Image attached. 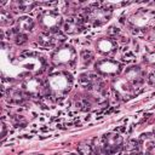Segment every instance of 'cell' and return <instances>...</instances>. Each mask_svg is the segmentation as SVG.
Returning a JSON list of instances; mask_svg holds the SVG:
<instances>
[{
    "label": "cell",
    "instance_id": "obj_1",
    "mask_svg": "<svg viewBox=\"0 0 155 155\" xmlns=\"http://www.w3.org/2000/svg\"><path fill=\"white\" fill-rule=\"evenodd\" d=\"M73 86V76L65 70L51 73L46 80L48 97L52 99L63 98Z\"/></svg>",
    "mask_w": 155,
    "mask_h": 155
},
{
    "label": "cell",
    "instance_id": "obj_2",
    "mask_svg": "<svg viewBox=\"0 0 155 155\" xmlns=\"http://www.w3.org/2000/svg\"><path fill=\"white\" fill-rule=\"evenodd\" d=\"M17 64L22 67L23 70H25V76H38L41 74L46 67L47 62L46 58L38 53V52H23L17 58Z\"/></svg>",
    "mask_w": 155,
    "mask_h": 155
},
{
    "label": "cell",
    "instance_id": "obj_3",
    "mask_svg": "<svg viewBox=\"0 0 155 155\" xmlns=\"http://www.w3.org/2000/svg\"><path fill=\"white\" fill-rule=\"evenodd\" d=\"M126 24L133 33H148L155 27V11L140 8L127 18Z\"/></svg>",
    "mask_w": 155,
    "mask_h": 155
},
{
    "label": "cell",
    "instance_id": "obj_4",
    "mask_svg": "<svg viewBox=\"0 0 155 155\" xmlns=\"http://www.w3.org/2000/svg\"><path fill=\"white\" fill-rule=\"evenodd\" d=\"M38 23L42 31L46 33H56L61 27H63V18L58 11L48 8V10H41L38 13Z\"/></svg>",
    "mask_w": 155,
    "mask_h": 155
},
{
    "label": "cell",
    "instance_id": "obj_5",
    "mask_svg": "<svg viewBox=\"0 0 155 155\" xmlns=\"http://www.w3.org/2000/svg\"><path fill=\"white\" fill-rule=\"evenodd\" d=\"M21 88L27 97L38 98V99H41L44 97H48L46 81H44L39 76L25 78L21 84Z\"/></svg>",
    "mask_w": 155,
    "mask_h": 155
},
{
    "label": "cell",
    "instance_id": "obj_6",
    "mask_svg": "<svg viewBox=\"0 0 155 155\" xmlns=\"http://www.w3.org/2000/svg\"><path fill=\"white\" fill-rule=\"evenodd\" d=\"M76 59V51L70 45H62L51 54V63L54 67H74Z\"/></svg>",
    "mask_w": 155,
    "mask_h": 155
},
{
    "label": "cell",
    "instance_id": "obj_7",
    "mask_svg": "<svg viewBox=\"0 0 155 155\" xmlns=\"http://www.w3.org/2000/svg\"><path fill=\"white\" fill-rule=\"evenodd\" d=\"M94 70L98 75L104 76H116L121 73L122 65L120 62L111 58H102L94 63Z\"/></svg>",
    "mask_w": 155,
    "mask_h": 155
},
{
    "label": "cell",
    "instance_id": "obj_8",
    "mask_svg": "<svg viewBox=\"0 0 155 155\" xmlns=\"http://www.w3.org/2000/svg\"><path fill=\"white\" fill-rule=\"evenodd\" d=\"M111 17V10L107 8V7H91L86 11V21L90 22L93 27H99L105 24Z\"/></svg>",
    "mask_w": 155,
    "mask_h": 155
},
{
    "label": "cell",
    "instance_id": "obj_9",
    "mask_svg": "<svg viewBox=\"0 0 155 155\" xmlns=\"http://www.w3.org/2000/svg\"><path fill=\"white\" fill-rule=\"evenodd\" d=\"M65 40V35L61 31L56 33H46L41 31L38 35V42L44 48H58Z\"/></svg>",
    "mask_w": 155,
    "mask_h": 155
},
{
    "label": "cell",
    "instance_id": "obj_10",
    "mask_svg": "<svg viewBox=\"0 0 155 155\" xmlns=\"http://www.w3.org/2000/svg\"><path fill=\"white\" fill-rule=\"evenodd\" d=\"M122 145V137L115 132H109L103 136L101 149L107 155H113L120 150Z\"/></svg>",
    "mask_w": 155,
    "mask_h": 155
},
{
    "label": "cell",
    "instance_id": "obj_11",
    "mask_svg": "<svg viewBox=\"0 0 155 155\" xmlns=\"http://www.w3.org/2000/svg\"><path fill=\"white\" fill-rule=\"evenodd\" d=\"M96 48L101 54L113 56L117 50V41L111 36L101 38L96 41Z\"/></svg>",
    "mask_w": 155,
    "mask_h": 155
},
{
    "label": "cell",
    "instance_id": "obj_12",
    "mask_svg": "<svg viewBox=\"0 0 155 155\" xmlns=\"http://www.w3.org/2000/svg\"><path fill=\"white\" fill-rule=\"evenodd\" d=\"M113 90L119 99L121 97H130L134 93V87L124 78H116L113 81Z\"/></svg>",
    "mask_w": 155,
    "mask_h": 155
},
{
    "label": "cell",
    "instance_id": "obj_13",
    "mask_svg": "<svg viewBox=\"0 0 155 155\" xmlns=\"http://www.w3.org/2000/svg\"><path fill=\"white\" fill-rule=\"evenodd\" d=\"M124 79H126L134 88L139 87L143 84L144 80V73L143 70L138 67V65H133V67H128L125 73H124Z\"/></svg>",
    "mask_w": 155,
    "mask_h": 155
},
{
    "label": "cell",
    "instance_id": "obj_14",
    "mask_svg": "<svg viewBox=\"0 0 155 155\" xmlns=\"http://www.w3.org/2000/svg\"><path fill=\"white\" fill-rule=\"evenodd\" d=\"M84 29V21L78 17H70L63 23V31L68 35H76Z\"/></svg>",
    "mask_w": 155,
    "mask_h": 155
},
{
    "label": "cell",
    "instance_id": "obj_15",
    "mask_svg": "<svg viewBox=\"0 0 155 155\" xmlns=\"http://www.w3.org/2000/svg\"><path fill=\"white\" fill-rule=\"evenodd\" d=\"M6 98L10 103H13V104H21L24 102L25 99V94L24 92L22 91V88H15V87H8L6 91Z\"/></svg>",
    "mask_w": 155,
    "mask_h": 155
},
{
    "label": "cell",
    "instance_id": "obj_16",
    "mask_svg": "<svg viewBox=\"0 0 155 155\" xmlns=\"http://www.w3.org/2000/svg\"><path fill=\"white\" fill-rule=\"evenodd\" d=\"M16 28L22 33L31 31L35 28V22L29 16H22L16 21Z\"/></svg>",
    "mask_w": 155,
    "mask_h": 155
},
{
    "label": "cell",
    "instance_id": "obj_17",
    "mask_svg": "<svg viewBox=\"0 0 155 155\" xmlns=\"http://www.w3.org/2000/svg\"><path fill=\"white\" fill-rule=\"evenodd\" d=\"M6 35H7V39H8V40L11 39V40H12L16 45H18V46H22V45L27 44V41H28V35H27L25 33L19 31L17 28H12V29L7 30Z\"/></svg>",
    "mask_w": 155,
    "mask_h": 155
},
{
    "label": "cell",
    "instance_id": "obj_18",
    "mask_svg": "<svg viewBox=\"0 0 155 155\" xmlns=\"http://www.w3.org/2000/svg\"><path fill=\"white\" fill-rule=\"evenodd\" d=\"M38 5H40L39 2H34V1H28V0H25V1H18V2H16V6H17V8L19 10V11H22V12H28V11H31V10H34V7L35 6H38Z\"/></svg>",
    "mask_w": 155,
    "mask_h": 155
},
{
    "label": "cell",
    "instance_id": "obj_19",
    "mask_svg": "<svg viewBox=\"0 0 155 155\" xmlns=\"http://www.w3.org/2000/svg\"><path fill=\"white\" fill-rule=\"evenodd\" d=\"M13 18H12V15L10 13V11H6V10H1L0 11V24L1 27H7V25H11L13 24Z\"/></svg>",
    "mask_w": 155,
    "mask_h": 155
},
{
    "label": "cell",
    "instance_id": "obj_20",
    "mask_svg": "<svg viewBox=\"0 0 155 155\" xmlns=\"http://www.w3.org/2000/svg\"><path fill=\"white\" fill-rule=\"evenodd\" d=\"M78 153L79 155H97L93 150V147L88 143H80L78 145Z\"/></svg>",
    "mask_w": 155,
    "mask_h": 155
},
{
    "label": "cell",
    "instance_id": "obj_21",
    "mask_svg": "<svg viewBox=\"0 0 155 155\" xmlns=\"http://www.w3.org/2000/svg\"><path fill=\"white\" fill-rule=\"evenodd\" d=\"M93 58H94V54L90 50H82L80 52V59H81V63H82L84 67L88 65L93 61Z\"/></svg>",
    "mask_w": 155,
    "mask_h": 155
},
{
    "label": "cell",
    "instance_id": "obj_22",
    "mask_svg": "<svg viewBox=\"0 0 155 155\" xmlns=\"http://www.w3.org/2000/svg\"><path fill=\"white\" fill-rule=\"evenodd\" d=\"M143 61H144V63L147 65L155 68V51L149 52V53H145L144 57H143Z\"/></svg>",
    "mask_w": 155,
    "mask_h": 155
},
{
    "label": "cell",
    "instance_id": "obj_23",
    "mask_svg": "<svg viewBox=\"0 0 155 155\" xmlns=\"http://www.w3.org/2000/svg\"><path fill=\"white\" fill-rule=\"evenodd\" d=\"M138 149V143L136 140H131L127 145H126V150L131 151V153H136V150Z\"/></svg>",
    "mask_w": 155,
    "mask_h": 155
},
{
    "label": "cell",
    "instance_id": "obj_24",
    "mask_svg": "<svg viewBox=\"0 0 155 155\" xmlns=\"http://www.w3.org/2000/svg\"><path fill=\"white\" fill-rule=\"evenodd\" d=\"M147 35H148V38H149L150 40H155V27H154V28H151L150 30H148Z\"/></svg>",
    "mask_w": 155,
    "mask_h": 155
},
{
    "label": "cell",
    "instance_id": "obj_25",
    "mask_svg": "<svg viewBox=\"0 0 155 155\" xmlns=\"http://www.w3.org/2000/svg\"><path fill=\"white\" fill-rule=\"evenodd\" d=\"M148 82H149L151 86H155V71H153V73L149 75V78H148Z\"/></svg>",
    "mask_w": 155,
    "mask_h": 155
},
{
    "label": "cell",
    "instance_id": "obj_26",
    "mask_svg": "<svg viewBox=\"0 0 155 155\" xmlns=\"http://www.w3.org/2000/svg\"><path fill=\"white\" fill-rule=\"evenodd\" d=\"M1 127H2V133H1V137L4 138V137H5V134H6V125H5V122H4V121L1 122Z\"/></svg>",
    "mask_w": 155,
    "mask_h": 155
},
{
    "label": "cell",
    "instance_id": "obj_27",
    "mask_svg": "<svg viewBox=\"0 0 155 155\" xmlns=\"http://www.w3.org/2000/svg\"><path fill=\"white\" fill-rule=\"evenodd\" d=\"M65 155H75V154H71V153H69V154H65Z\"/></svg>",
    "mask_w": 155,
    "mask_h": 155
},
{
    "label": "cell",
    "instance_id": "obj_28",
    "mask_svg": "<svg viewBox=\"0 0 155 155\" xmlns=\"http://www.w3.org/2000/svg\"><path fill=\"white\" fill-rule=\"evenodd\" d=\"M154 133H155V128H154Z\"/></svg>",
    "mask_w": 155,
    "mask_h": 155
}]
</instances>
